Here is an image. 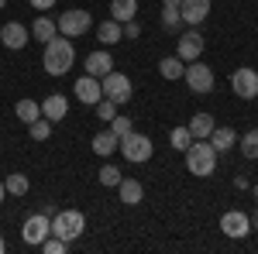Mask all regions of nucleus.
I'll return each instance as SVG.
<instances>
[{
	"label": "nucleus",
	"mask_w": 258,
	"mask_h": 254,
	"mask_svg": "<svg viewBox=\"0 0 258 254\" xmlns=\"http://www.w3.org/2000/svg\"><path fill=\"white\" fill-rule=\"evenodd\" d=\"M76 62V48H73V38L66 35H55L52 41H45V55H41V65L48 76H66Z\"/></svg>",
	"instance_id": "f257e3e1"
},
{
	"label": "nucleus",
	"mask_w": 258,
	"mask_h": 254,
	"mask_svg": "<svg viewBox=\"0 0 258 254\" xmlns=\"http://www.w3.org/2000/svg\"><path fill=\"white\" fill-rule=\"evenodd\" d=\"M182 155H186V168H189V176H197V179L214 176V168H217V148H214L210 141L193 137V144H189Z\"/></svg>",
	"instance_id": "f03ea898"
},
{
	"label": "nucleus",
	"mask_w": 258,
	"mask_h": 254,
	"mask_svg": "<svg viewBox=\"0 0 258 254\" xmlns=\"http://www.w3.org/2000/svg\"><path fill=\"white\" fill-rule=\"evenodd\" d=\"M83 230H86L83 210H59V213L52 216V234L62 237L66 244H73L76 237H83Z\"/></svg>",
	"instance_id": "7ed1b4c3"
},
{
	"label": "nucleus",
	"mask_w": 258,
	"mask_h": 254,
	"mask_svg": "<svg viewBox=\"0 0 258 254\" xmlns=\"http://www.w3.org/2000/svg\"><path fill=\"white\" fill-rule=\"evenodd\" d=\"M55 24H59V35H66V38H83V35L93 28V14L83 11V7H73V11L59 14Z\"/></svg>",
	"instance_id": "20e7f679"
},
{
	"label": "nucleus",
	"mask_w": 258,
	"mask_h": 254,
	"mask_svg": "<svg viewBox=\"0 0 258 254\" xmlns=\"http://www.w3.org/2000/svg\"><path fill=\"white\" fill-rule=\"evenodd\" d=\"M117 151L127 158V161L141 165V161H148V158H152L155 144H152V137H148V134H138V131H131V134L120 137V148H117Z\"/></svg>",
	"instance_id": "39448f33"
},
{
	"label": "nucleus",
	"mask_w": 258,
	"mask_h": 254,
	"mask_svg": "<svg viewBox=\"0 0 258 254\" xmlns=\"http://www.w3.org/2000/svg\"><path fill=\"white\" fill-rule=\"evenodd\" d=\"M182 79H186L189 93H197V97H203V93H210V90H214V69H210V65H203L200 59L197 62H186Z\"/></svg>",
	"instance_id": "423d86ee"
},
{
	"label": "nucleus",
	"mask_w": 258,
	"mask_h": 254,
	"mask_svg": "<svg viewBox=\"0 0 258 254\" xmlns=\"http://www.w3.org/2000/svg\"><path fill=\"white\" fill-rule=\"evenodd\" d=\"M100 90H103V100H114V103H127L131 100V79L124 76V72H107V76L100 79Z\"/></svg>",
	"instance_id": "0eeeda50"
},
{
	"label": "nucleus",
	"mask_w": 258,
	"mask_h": 254,
	"mask_svg": "<svg viewBox=\"0 0 258 254\" xmlns=\"http://www.w3.org/2000/svg\"><path fill=\"white\" fill-rule=\"evenodd\" d=\"M52 234V216L45 213H35L24 220V227H21V237H24V244H31V247H41V240Z\"/></svg>",
	"instance_id": "6e6552de"
},
{
	"label": "nucleus",
	"mask_w": 258,
	"mask_h": 254,
	"mask_svg": "<svg viewBox=\"0 0 258 254\" xmlns=\"http://www.w3.org/2000/svg\"><path fill=\"white\" fill-rule=\"evenodd\" d=\"M231 90L238 93L241 100H251L258 97V72L251 69V65H241V69H234V76H231Z\"/></svg>",
	"instance_id": "1a4fd4ad"
},
{
	"label": "nucleus",
	"mask_w": 258,
	"mask_h": 254,
	"mask_svg": "<svg viewBox=\"0 0 258 254\" xmlns=\"http://www.w3.org/2000/svg\"><path fill=\"white\" fill-rule=\"evenodd\" d=\"M220 230L231 237V240H238V237H248V234H251V216L241 213V210H227V213L220 216Z\"/></svg>",
	"instance_id": "9d476101"
},
{
	"label": "nucleus",
	"mask_w": 258,
	"mask_h": 254,
	"mask_svg": "<svg viewBox=\"0 0 258 254\" xmlns=\"http://www.w3.org/2000/svg\"><path fill=\"white\" fill-rule=\"evenodd\" d=\"M73 93H76V100L86 103V107H97L100 100H103V90H100V79L97 76H80V79H76V86H73Z\"/></svg>",
	"instance_id": "9b49d317"
},
{
	"label": "nucleus",
	"mask_w": 258,
	"mask_h": 254,
	"mask_svg": "<svg viewBox=\"0 0 258 254\" xmlns=\"http://www.w3.org/2000/svg\"><path fill=\"white\" fill-rule=\"evenodd\" d=\"M179 14H182V24L197 28V24H203V21L210 18V0H182Z\"/></svg>",
	"instance_id": "f8f14e48"
},
{
	"label": "nucleus",
	"mask_w": 258,
	"mask_h": 254,
	"mask_svg": "<svg viewBox=\"0 0 258 254\" xmlns=\"http://www.w3.org/2000/svg\"><path fill=\"white\" fill-rule=\"evenodd\" d=\"M176 55L182 62H197L200 55H203V35H200L197 28L193 31H186L182 38H179V45H176Z\"/></svg>",
	"instance_id": "ddd939ff"
},
{
	"label": "nucleus",
	"mask_w": 258,
	"mask_h": 254,
	"mask_svg": "<svg viewBox=\"0 0 258 254\" xmlns=\"http://www.w3.org/2000/svg\"><path fill=\"white\" fill-rule=\"evenodd\" d=\"M0 45H4V48H11V52H21V48L28 45V28L18 24V21L4 24V28H0Z\"/></svg>",
	"instance_id": "4468645a"
},
{
	"label": "nucleus",
	"mask_w": 258,
	"mask_h": 254,
	"mask_svg": "<svg viewBox=\"0 0 258 254\" xmlns=\"http://www.w3.org/2000/svg\"><path fill=\"white\" fill-rule=\"evenodd\" d=\"M66 114H69V100L62 97V93H52V97L41 100V117H45V120L55 124V120H62Z\"/></svg>",
	"instance_id": "2eb2a0df"
},
{
	"label": "nucleus",
	"mask_w": 258,
	"mask_h": 254,
	"mask_svg": "<svg viewBox=\"0 0 258 254\" xmlns=\"http://www.w3.org/2000/svg\"><path fill=\"white\" fill-rule=\"evenodd\" d=\"M97 41L100 45H117V41H124V28H120V21H114V18H107V21H100L97 24Z\"/></svg>",
	"instance_id": "dca6fc26"
},
{
	"label": "nucleus",
	"mask_w": 258,
	"mask_h": 254,
	"mask_svg": "<svg viewBox=\"0 0 258 254\" xmlns=\"http://www.w3.org/2000/svg\"><path fill=\"white\" fill-rule=\"evenodd\" d=\"M117 193H120V203L124 206H138L141 199H145V186H141L138 179H120Z\"/></svg>",
	"instance_id": "f3484780"
},
{
	"label": "nucleus",
	"mask_w": 258,
	"mask_h": 254,
	"mask_svg": "<svg viewBox=\"0 0 258 254\" xmlns=\"http://www.w3.org/2000/svg\"><path fill=\"white\" fill-rule=\"evenodd\" d=\"M114 69V59H110V52H90L86 55V76H97L103 79L107 72Z\"/></svg>",
	"instance_id": "a211bd4d"
},
{
	"label": "nucleus",
	"mask_w": 258,
	"mask_h": 254,
	"mask_svg": "<svg viewBox=\"0 0 258 254\" xmlns=\"http://www.w3.org/2000/svg\"><path fill=\"white\" fill-rule=\"evenodd\" d=\"M207 141L217 148V155H224V151H231V148L238 144V134H234V127H227V124H224V127H214Z\"/></svg>",
	"instance_id": "6ab92c4d"
},
{
	"label": "nucleus",
	"mask_w": 258,
	"mask_h": 254,
	"mask_svg": "<svg viewBox=\"0 0 258 254\" xmlns=\"http://www.w3.org/2000/svg\"><path fill=\"white\" fill-rule=\"evenodd\" d=\"M117 148H120V137L114 134V131H100V134L93 137V151H97L100 158H110Z\"/></svg>",
	"instance_id": "aec40b11"
},
{
	"label": "nucleus",
	"mask_w": 258,
	"mask_h": 254,
	"mask_svg": "<svg viewBox=\"0 0 258 254\" xmlns=\"http://www.w3.org/2000/svg\"><path fill=\"white\" fill-rule=\"evenodd\" d=\"M186 127H189V134H193V137L207 141V137H210V131H214L217 124H214V117H210V114H203V110H200V114H193V120H189Z\"/></svg>",
	"instance_id": "412c9836"
},
{
	"label": "nucleus",
	"mask_w": 258,
	"mask_h": 254,
	"mask_svg": "<svg viewBox=\"0 0 258 254\" xmlns=\"http://www.w3.org/2000/svg\"><path fill=\"white\" fill-rule=\"evenodd\" d=\"M110 18L120 21V24L124 21H135L138 18V0H114L110 4Z\"/></svg>",
	"instance_id": "4be33fe9"
},
{
	"label": "nucleus",
	"mask_w": 258,
	"mask_h": 254,
	"mask_svg": "<svg viewBox=\"0 0 258 254\" xmlns=\"http://www.w3.org/2000/svg\"><path fill=\"white\" fill-rule=\"evenodd\" d=\"M31 35H35L38 41H52L55 35H59V24L48 18V14H41V18L35 21V24H31Z\"/></svg>",
	"instance_id": "5701e85b"
},
{
	"label": "nucleus",
	"mask_w": 258,
	"mask_h": 254,
	"mask_svg": "<svg viewBox=\"0 0 258 254\" xmlns=\"http://www.w3.org/2000/svg\"><path fill=\"white\" fill-rule=\"evenodd\" d=\"M159 72H162V79H182L186 62L179 59V55H165V59L159 62Z\"/></svg>",
	"instance_id": "b1692460"
},
{
	"label": "nucleus",
	"mask_w": 258,
	"mask_h": 254,
	"mask_svg": "<svg viewBox=\"0 0 258 254\" xmlns=\"http://www.w3.org/2000/svg\"><path fill=\"white\" fill-rule=\"evenodd\" d=\"M28 176L24 172H11V176L4 179V189H7V196H28Z\"/></svg>",
	"instance_id": "393cba45"
},
{
	"label": "nucleus",
	"mask_w": 258,
	"mask_h": 254,
	"mask_svg": "<svg viewBox=\"0 0 258 254\" xmlns=\"http://www.w3.org/2000/svg\"><path fill=\"white\" fill-rule=\"evenodd\" d=\"M14 114H18V120L31 124V120H38V117H41V103H35V100H18Z\"/></svg>",
	"instance_id": "a878e982"
},
{
	"label": "nucleus",
	"mask_w": 258,
	"mask_h": 254,
	"mask_svg": "<svg viewBox=\"0 0 258 254\" xmlns=\"http://www.w3.org/2000/svg\"><path fill=\"white\" fill-rule=\"evenodd\" d=\"M97 179H100V186H107V189H110V186H117L120 179H124V172H120L117 165H110V161H107V165L97 172Z\"/></svg>",
	"instance_id": "bb28decb"
},
{
	"label": "nucleus",
	"mask_w": 258,
	"mask_h": 254,
	"mask_svg": "<svg viewBox=\"0 0 258 254\" xmlns=\"http://www.w3.org/2000/svg\"><path fill=\"white\" fill-rule=\"evenodd\" d=\"M241 155H244V158H251V161L258 158V127H251L248 134L241 137Z\"/></svg>",
	"instance_id": "cd10ccee"
},
{
	"label": "nucleus",
	"mask_w": 258,
	"mask_h": 254,
	"mask_svg": "<svg viewBox=\"0 0 258 254\" xmlns=\"http://www.w3.org/2000/svg\"><path fill=\"white\" fill-rule=\"evenodd\" d=\"M179 24H182L179 7H165V4H162V28H165V31H176Z\"/></svg>",
	"instance_id": "c85d7f7f"
},
{
	"label": "nucleus",
	"mask_w": 258,
	"mask_h": 254,
	"mask_svg": "<svg viewBox=\"0 0 258 254\" xmlns=\"http://www.w3.org/2000/svg\"><path fill=\"white\" fill-rule=\"evenodd\" d=\"M28 134L35 137V141H45V137L52 134V120H45V117L31 120V124H28Z\"/></svg>",
	"instance_id": "c756f323"
},
{
	"label": "nucleus",
	"mask_w": 258,
	"mask_h": 254,
	"mask_svg": "<svg viewBox=\"0 0 258 254\" xmlns=\"http://www.w3.org/2000/svg\"><path fill=\"white\" fill-rule=\"evenodd\" d=\"M169 141H172L176 151H186V148L193 144V134H189V127H176V131L169 134Z\"/></svg>",
	"instance_id": "7c9ffc66"
},
{
	"label": "nucleus",
	"mask_w": 258,
	"mask_h": 254,
	"mask_svg": "<svg viewBox=\"0 0 258 254\" xmlns=\"http://www.w3.org/2000/svg\"><path fill=\"white\" fill-rule=\"evenodd\" d=\"M66 247H69V244H66L62 237H55V234H48L45 240H41V251L45 254H66Z\"/></svg>",
	"instance_id": "2f4dec72"
},
{
	"label": "nucleus",
	"mask_w": 258,
	"mask_h": 254,
	"mask_svg": "<svg viewBox=\"0 0 258 254\" xmlns=\"http://www.w3.org/2000/svg\"><path fill=\"white\" fill-rule=\"evenodd\" d=\"M93 110H97L100 120H114V117H117V103H114V100H100Z\"/></svg>",
	"instance_id": "473e14b6"
},
{
	"label": "nucleus",
	"mask_w": 258,
	"mask_h": 254,
	"mask_svg": "<svg viewBox=\"0 0 258 254\" xmlns=\"http://www.w3.org/2000/svg\"><path fill=\"white\" fill-rule=\"evenodd\" d=\"M110 131H114L117 137H124V134L135 131V124H131V117H114V120H110Z\"/></svg>",
	"instance_id": "72a5a7b5"
},
{
	"label": "nucleus",
	"mask_w": 258,
	"mask_h": 254,
	"mask_svg": "<svg viewBox=\"0 0 258 254\" xmlns=\"http://www.w3.org/2000/svg\"><path fill=\"white\" fill-rule=\"evenodd\" d=\"M120 28H124V38H138V35H141V24H138V18H135V21H124Z\"/></svg>",
	"instance_id": "f704fd0d"
},
{
	"label": "nucleus",
	"mask_w": 258,
	"mask_h": 254,
	"mask_svg": "<svg viewBox=\"0 0 258 254\" xmlns=\"http://www.w3.org/2000/svg\"><path fill=\"white\" fill-rule=\"evenodd\" d=\"M28 4H31L35 11H52V7H55V0H28Z\"/></svg>",
	"instance_id": "c9c22d12"
},
{
	"label": "nucleus",
	"mask_w": 258,
	"mask_h": 254,
	"mask_svg": "<svg viewBox=\"0 0 258 254\" xmlns=\"http://www.w3.org/2000/svg\"><path fill=\"white\" fill-rule=\"evenodd\" d=\"M41 213H45V216H55L59 210H55V203H45V206H41Z\"/></svg>",
	"instance_id": "e433bc0d"
},
{
	"label": "nucleus",
	"mask_w": 258,
	"mask_h": 254,
	"mask_svg": "<svg viewBox=\"0 0 258 254\" xmlns=\"http://www.w3.org/2000/svg\"><path fill=\"white\" fill-rule=\"evenodd\" d=\"M234 189H248V179H244V176H234Z\"/></svg>",
	"instance_id": "4c0bfd02"
},
{
	"label": "nucleus",
	"mask_w": 258,
	"mask_h": 254,
	"mask_svg": "<svg viewBox=\"0 0 258 254\" xmlns=\"http://www.w3.org/2000/svg\"><path fill=\"white\" fill-rule=\"evenodd\" d=\"M162 4H165V7H179L182 0H162Z\"/></svg>",
	"instance_id": "58836bf2"
},
{
	"label": "nucleus",
	"mask_w": 258,
	"mask_h": 254,
	"mask_svg": "<svg viewBox=\"0 0 258 254\" xmlns=\"http://www.w3.org/2000/svg\"><path fill=\"white\" fill-rule=\"evenodd\" d=\"M251 230H258V210H255V216H251Z\"/></svg>",
	"instance_id": "ea45409f"
},
{
	"label": "nucleus",
	"mask_w": 258,
	"mask_h": 254,
	"mask_svg": "<svg viewBox=\"0 0 258 254\" xmlns=\"http://www.w3.org/2000/svg\"><path fill=\"white\" fill-rule=\"evenodd\" d=\"M7 251V240H4V234H0V254Z\"/></svg>",
	"instance_id": "a19ab883"
},
{
	"label": "nucleus",
	"mask_w": 258,
	"mask_h": 254,
	"mask_svg": "<svg viewBox=\"0 0 258 254\" xmlns=\"http://www.w3.org/2000/svg\"><path fill=\"white\" fill-rule=\"evenodd\" d=\"M4 196H7V189H4V182H0V203H4Z\"/></svg>",
	"instance_id": "79ce46f5"
},
{
	"label": "nucleus",
	"mask_w": 258,
	"mask_h": 254,
	"mask_svg": "<svg viewBox=\"0 0 258 254\" xmlns=\"http://www.w3.org/2000/svg\"><path fill=\"white\" fill-rule=\"evenodd\" d=\"M4 7H7V0H0V11H4Z\"/></svg>",
	"instance_id": "37998d69"
},
{
	"label": "nucleus",
	"mask_w": 258,
	"mask_h": 254,
	"mask_svg": "<svg viewBox=\"0 0 258 254\" xmlns=\"http://www.w3.org/2000/svg\"><path fill=\"white\" fill-rule=\"evenodd\" d=\"M251 193H255V199H258V186H255V189H251Z\"/></svg>",
	"instance_id": "c03bdc74"
}]
</instances>
